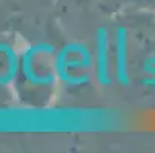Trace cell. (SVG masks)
<instances>
[{"label":"cell","mask_w":155,"mask_h":153,"mask_svg":"<svg viewBox=\"0 0 155 153\" xmlns=\"http://www.w3.org/2000/svg\"><path fill=\"white\" fill-rule=\"evenodd\" d=\"M97 69H98V77L103 81H109L107 80V45L104 41L98 43V49H97Z\"/></svg>","instance_id":"obj_1"}]
</instances>
